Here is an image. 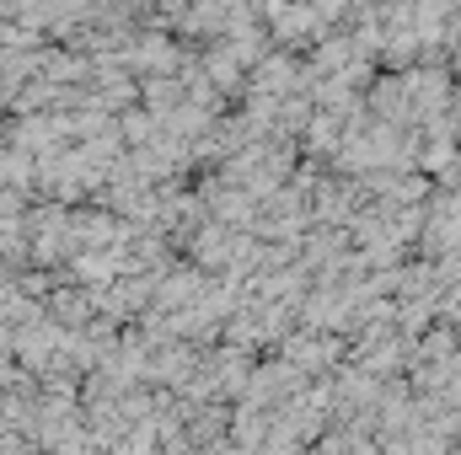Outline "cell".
<instances>
[]
</instances>
